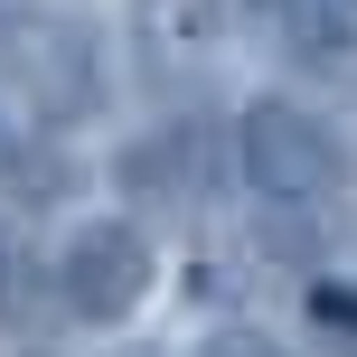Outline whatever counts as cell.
Here are the masks:
<instances>
[{
  "instance_id": "277c9868",
  "label": "cell",
  "mask_w": 357,
  "mask_h": 357,
  "mask_svg": "<svg viewBox=\"0 0 357 357\" xmlns=\"http://www.w3.org/2000/svg\"><path fill=\"white\" fill-rule=\"evenodd\" d=\"M254 0H142V19H151V38H169V47H197V38H216V29H235Z\"/></svg>"
},
{
  "instance_id": "7a4b0ae2",
  "label": "cell",
  "mask_w": 357,
  "mask_h": 357,
  "mask_svg": "<svg viewBox=\"0 0 357 357\" xmlns=\"http://www.w3.org/2000/svg\"><path fill=\"white\" fill-rule=\"evenodd\" d=\"M151 273H160V254H151V235L132 216H85L66 235V254H56V301L85 329H113L151 301Z\"/></svg>"
},
{
  "instance_id": "6da1fadb",
  "label": "cell",
  "mask_w": 357,
  "mask_h": 357,
  "mask_svg": "<svg viewBox=\"0 0 357 357\" xmlns=\"http://www.w3.org/2000/svg\"><path fill=\"white\" fill-rule=\"evenodd\" d=\"M235 169H245V188L264 197V207H329V197L348 188L339 132H329L320 113L282 104V94L245 104V123H235Z\"/></svg>"
},
{
  "instance_id": "8992f818",
  "label": "cell",
  "mask_w": 357,
  "mask_h": 357,
  "mask_svg": "<svg viewBox=\"0 0 357 357\" xmlns=\"http://www.w3.org/2000/svg\"><path fill=\"white\" fill-rule=\"evenodd\" d=\"M310 320L339 329V339H357V291H348V282H320V291H310Z\"/></svg>"
},
{
  "instance_id": "3957f363",
  "label": "cell",
  "mask_w": 357,
  "mask_h": 357,
  "mask_svg": "<svg viewBox=\"0 0 357 357\" xmlns=\"http://www.w3.org/2000/svg\"><path fill=\"white\" fill-rule=\"evenodd\" d=\"M273 19L301 66H357V0H273Z\"/></svg>"
},
{
  "instance_id": "5b68a950",
  "label": "cell",
  "mask_w": 357,
  "mask_h": 357,
  "mask_svg": "<svg viewBox=\"0 0 357 357\" xmlns=\"http://www.w3.org/2000/svg\"><path fill=\"white\" fill-rule=\"evenodd\" d=\"M188 357H291L282 339H264V329H245V320H235V329H207V339H197Z\"/></svg>"
}]
</instances>
